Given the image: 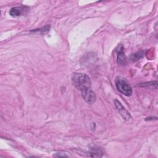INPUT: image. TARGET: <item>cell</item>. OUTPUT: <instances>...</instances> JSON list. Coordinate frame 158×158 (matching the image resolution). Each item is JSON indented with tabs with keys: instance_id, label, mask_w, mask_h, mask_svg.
I'll return each instance as SVG.
<instances>
[{
	"instance_id": "obj_1",
	"label": "cell",
	"mask_w": 158,
	"mask_h": 158,
	"mask_svg": "<svg viewBox=\"0 0 158 158\" xmlns=\"http://www.w3.org/2000/svg\"><path fill=\"white\" fill-rule=\"evenodd\" d=\"M72 81L74 86L81 91L82 98L88 104L96 101V94L92 90L91 81L89 77L82 73H73L72 75Z\"/></svg>"
},
{
	"instance_id": "obj_2",
	"label": "cell",
	"mask_w": 158,
	"mask_h": 158,
	"mask_svg": "<svg viewBox=\"0 0 158 158\" xmlns=\"http://www.w3.org/2000/svg\"><path fill=\"white\" fill-rule=\"evenodd\" d=\"M115 86L117 89L123 94L130 96L132 94V88L130 85L123 78L117 77L115 79Z\"/></svg>"
},
{
	"instance_id": "obj_8",
	"label": "cell",
	"mask_w": 158,
	"mask_h": 158,
	"mask_svg": "<svg viewBox=\"0 0 158 158\" xmlns=\"http://www.w3.org/2000/svg\"><path fill=\"white\" fill-rule=\"evenodd\" d=\"M50 29V25H48L44 27H42L40 29H35L31 30V32H34V33H46L49 31Z\"/></svg>"
},
{
	"instance_id": "obj_6",
	"label": "cell",
	"mask_w": 158,
	"mask_h": 158,
	"mask_svg": "<svg viewBox=\"0 0 158 158\" xmlns=\"http://www.w3.org/2000/svg\"><path fill=\"white\" fill-rule=\"evenodd\" d=\"M144 51H137L133 54L131 55L130 56V60L132 62H136L138 60L141 59L144 57Z\"/></svg>"
},
{
	"instance_id": "obj_3",
	"label": "cell",
	"mask_w": 158,
	"mask_h": 158,
	"mask_svg": "<svg viewBox=\"0 0 158 158\" xmlns=\"http://www.w3.org/2000/svg\"><path fill=\"white\" fill-rule=\"evenodd\" d=\"M114 104L117 108V109L118 110V112L120 113V114L122 116V117L127 120H128L130 118V114H129V112L125 109V107L122 105V104L118 101V100H114Z\"/></svg>"
},
{
	"instance_id": "obj_4",
	"label": "cell",
	"mask_w": 158,
	"mask_h": 158,
	"mask_svg": "<svg viewBox=\"0 0 158 158\" xmlns=\"http://www.w3.org/2000/svg\"><path fill=\"white\" fill-rule=\"evenodd\" d=\"M28 9L26 7H14L10 9L9 14L12 17H20L25 14Z\"/></svg>"
},
{
	"instance_id": "obj_5",
	"label": "cell",
	"mask_w": 158,
	"mask_h": 158,
	"mask_svg": "<svg viewBox=\"0 0 158 158\" xmlns=\"http://www.w3.org/2000/svg\"><path fill=\"white\" fill-rule=\"evenodd\" d=\"M117 60L118 64L122 65H125L126 63V56L123 51V47L122 45H120L118 47L117 56Z\"/></svg>"
},
{
	"instance_id": "obj_7",
	"label": "cell",
	"mask_w": 158,
	"mask_h": 158,
	"mask_svg": "<svg viewBox=\"0 0 158 158\" xmlns=\"http://www.w3.org/2000/svg\"><path fill=\"white\" fill-rule=\"evenodd\" d=\"M89 154L91 157H100L102 156V151L98 147H93L91 149Z\"/></svg>"
}]
</instances>
